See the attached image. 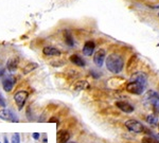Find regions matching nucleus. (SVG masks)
I'll return each mask as SVG.
<instances>
[{
  "label": "nucleus",
  "instance_id": "f257e3e1",
  "mask_svg": "<svg viewBox=\"0 0 159 143\" xmlns=\"http://www.w3.org/2000/svg\"><path fill=\"white\" fill-rule=\"evenodd\" d=\"M106 68L108 69L111 73L118 74L123 70L124 67V60H123L122 56L117 54V53H111L106 57Z\"/></svg>",
  "mask_w": 159,
  "mask_h": 143
},
{
  "label": "nucleus",
  "instance_id": "f03ea898",
  "mask_svg": "<svg viewBox=\"0 0 159 143\" xmlns=\"http://www.w3.org/2000/svg\"><path fill=\"white\" fill-rule=\"evenodd\" d=\"M144 102L153 108L155 112H159V94L154 90L148 91L144 96Z\"/></svg>",
  "mask_w": 159,
  "mask_h": 143
},
{
  "label": "nucleus",
  "instance_id": "7ed1b4c3",
  "mask_svg": "<svg viewBox=\"0 0 159 143\" xmlns=\"http://www.w3.org/2000/svg\"><path fill=\"white\" fill-rule=\"evenodd\" d=\"M125 127H126L129 132H136V134H140V132H143L145 131V128L142 125V123H140L139 121L134 120V119L127 120V121L125 122Z\"/></svg>",
  "mask_w": 159,
  "mask_h": 143
},
{
  "label": "nucleus",
  "instance_id": "20e7f679",
  "mask_svg": "<svg viewBox=\"0 0 159 143\" xmlns=\"http://www.w3.org/2000/svg\"><path fill=\"white\" fill-rule=\"evenodd\" d=\"M125 89H126L127 92L139 96V94H142V92L144 91L145 86H143L142 84L138 83V82L129 81V83L126 84V86H125Z\"/></svg>",
  "mask_w": 159,
  "mask_h": 143
},
{
  "label": "nucleus",
  "instance_id": "39448f33",
  "mask_svg": "<svg viewBox=\"0 0 159 143\" xmlns=\"http://www.w3.org/2000/svg\"><path fill=\"white\" fill-rule=\"evenodd\" d=\"M28 96H29V93H28V91H25V90H19L14 94V101H15V103H16L19 110H21V109L24 108L25 102H27V100H28Z\"/></svg>",
  "mask_w": 159,
  "mask_h": 143
},
{
  "label": "nucleus",
  "instance_id": "423d86ee",
  "mask_svg": "<svg viewBox=\"0 0 159 143\" xmlns=\"http://www.w3.org/2000/svg\"><path fill=\"white\" fill-rule=\"evenodd\" d=\"M129 81H133V82H138V83L142 84L143 86L147 87L148 85V78L145 75V73L143 72H135L133 73L132 76H130Z\"/></svg>",
  "mask_w": 159,
  "mask_h": 143
},
{
  "label": "nucleus",
  "instance_id": "0eeeda50",
  "mask_svg": "<svg viewBox=\"0 0 159 143\" xmlns=\"http://www.w3.org/2000/svg\"><path fill=\"white\" fill-rule=\"evenodd\" d=\"M105 57H106V52H105V50L100 49L94 53L93 63L96 64L98 67H102V65H103V63L105 60Z\"/></svg>",
  "mask_w": 159,
  "mask_h": 143
},
{
  "label": "nucleus",
  "instance_id": "6e6552de",
  "mask_svg": "<svg viewBox=\"0 0 159 143\" xmlns=\"http://www.w3.org/2000/svg\"><path fill=\"white\" fill-rule=\"evenodd\" d=\"M0 119L4 120L7 122H17L18 120L16 119L15 114L10 110V109H2L0 110Z\"/></svg>",
  "mask_w": 159,
  "mask_h": 143
},
{
  "label": "nucleus",
  "instance_id": "1a4fd4ad",
  "mask_svg": "<svg viewBox=\"0 0 159 143\" xmlns=\"http://www.w3.org/2000/svg\"><path fill=\"white\" fill-rule=\"evenodd\" d=\"M116 106H117V108H119L120 110L125 112V114H132V112L135 110L134 106L130 105V104L127 103V102L119 101L116 103Z\"/></svg>",
  "mask_w": 159,
  "mask_h": 143
},
{
  "label": "nucleus",
  "instance_id": "9d476101",
  "mask_svg": "<svg viewBox=\"0 0 159 143\" xmlns=\"http://www.w3.org/2000/svg\"><path fill=\"white\" fill-rule=\"evenodd\" d=\"M69 139H70V134H69L68 131L61 129V131L57 132V135H56V141H57V143H68Z\"/></svg>",
  "mask_w": 159,
  "mask_h": 143
},
{
  "label": "nucleus",
  "instance_id": "9b49d317",
  "mask_svg": "<svg viewBox=\"0 0 159 143\" xmlns=\"http://www.w3.org/2000/svg\"><path fill=\"white\" fill-rule=\"evenodd\" d=\"M94 49H96V44L92 40H88L84 44V47H83V54L86 55V56H91L93 54L94 52Z\"/></svg>",
  "mask_w": 159,
  "mask_h": 143
},
{
  "label": "nucleus",
  "instance_id": "f8f14e48",
  "mask_svg": "<svg viewBox=\"0 0 159 143\" xmlns=\"http://www.w3.org/2000/svg\"><path fill=\"white\" fill-rule=\"evenodd\" d=\"M14 85H15V80L12 76H7L2 81V87H3L4 91H7V92H11L13 88H14Z\"/></svg>",
  "mask_w": 159,
  "mask_h": 143
},
{
  "label": "nucleus",
  "instance_id": "ddd939ff",
  "mask_svg": "<svg viewBox=\"0 0 159 143\" xmlns=\"http://www.w3.org/2000/svg\"><path fill=\"white\" fill-rule=\"evenodd\" d=\"M43 55H46V56H60L61 54V51L58 50L57 48L51 47V46H48V47L43 48Z\"/></svg>",
  "mask_w": 159,
  "mask_h": 143
},
{
  "label": "nucleus",
  "instance_id": "4468645a",
  "mask_svg": "<svg viewBox=\"0 0 159 143\" xmlns=\"http://www.w3.org/2000/svg\"><path fill=\"white\" fill-rule=\"evenodd\" d=\"M18 64H19V60L18 57H11L9 60H7V68L9 71H11V72H13V71H15L17 69V67H18Z\"/></svg>",
  "mask_w": 159,
  "mask_h": 143
},
{
  "label": "nucleus",
  "instance_id": "2eb2a0df",
  "mask_svg": "<svg viewBox=\"0 0 159 143\" xmlns=\"http://www.w3.org/2000/svg\"><path fill=\"white\" fill-rule=\"evenodd\" d=\"M70 62L73 64V65H75V66H78V67H85V60H83V58L81 57L80 55L78 54H72L70 56Z\"/></svg>",
  "mask_w": 159,
  "mask_h": 143
},
{
  "label": "nucleus",
  "instance_id": "dca6fc26",
  "mask_svg": "<svg viewBox=\"0 0 159 143\" xmlns=\"http://www.w3.org/2000/svg\"><path fill=\"white\" fill-rule=\"evenodd\" d=\"M137 64H138V58H137V56L136 55H133L132 57L129 58V63H127V72L130 73L132 72L134 69L137 67Z\"/></svg>",
  "mask_w": 159,
  "mask_h": 143
},
{
  "label": "nucleus",
  "instance_id": "f3484780",
  "mask_svg": "<svg viewBox=\"0 0 159 143\" xmlns=\"http://www.w3.org/2000/svg\"><path fill=\"white\" fill-rule=\"evenodd\" d=\"M89 87V84H88V82L87 81H79V82H76L75 84H74V89L75 90H84V89H87Z\"/></svg>",
  "mask_w": 159,
  "mask_h": 143
},
{
  "label": "nucleus",
  "instance_id": "a211bd4d",
  "mask_svg": "<svg viewBox=\"0 0 159 143\" xmlns=\"http://www.w3.org/2000/svg\"><path fill=\"white\" fill-rule=\"evenodd\" d=\"M64 39H65L66 45H68L69 47H73V46H74L73 37H72V35H71L68 31H66L65 33H64Z\"/></svg>",
  "mask_w": 159,
  "mask_h": 143
},
{
  "label": "nucleus",
  "instance_id": "6ab92c4d",
  "mask_svg": "<svg viewBox=\"0 0 159 143\" xmlns=\"http://www.w3.org/2000/svg\"><path fill=\"white\" fill-rule=\"evenodd\" d=\"M141 142L142 143H159V140L153 136H145L141 139Z\"/></svg>",
  "mask_w": 159,
  "mask_h": 143
},
{
  "label": "nucleus",
  "instance_id": "aec40b11",
  "mask_svg": "<svg viewBox=\"0 0 159 143\" xmlns=\"http://www.w3.org/2000/svg\"><path fill=\"white\" fill-rule=\"evenodd\" d=\"M147 122L151 125H156L158 123V119L155 114H150V116L147 117Z\"/></svg>",
  "mask_w": 159,
  "mask_h": 143
},
{
  "label": "nucleus",
  "instance_id": "412c9836",
  "mask_svg": "<svg viewBox=\"0 0 159 143\" xmlns=\"http://www.w3.org/2000/svg\"><path fill=\"white\" fill-rule=\"evenodd\" d=\"M51 65L54 66V67H61L64 65V62H51Z\"/></svg>",
  "mask_w": 159,
  "mask_h": 143
},
{
  "label": "nucleus",
  "instance_id": "4be33fe9",
  "mask_svg": "<svg viewBox=\"0 0 159 143\" xmlns=\"http://www.w3.org/2000/svg\"><path fill=\"white\" fill-rule=\"evenodd\" d=\"M49 122H55V123L57 124V122H58V121H57V120H56L55 118H51V119L49 120Z\"/></svg>",
  "mask_w": 159,
  "mask_h": 143
},
{
  "label": "nucleus",
  "instance_id": "5701e85b",
  "mask_svg": "<svg viewBox=\"0 0 159 143\" xmlns=\"http://www.w3.org/2000/svg\"><path fill=\"white\" fill-rule=\"evenodd\" d=\"M3 73H4V70H3V69H0V76L3 74Z\"/></svg>",
  "mask_w": 159,
  "mask_h": 143
},
{
  "label": "nucleus",
  "instance_id": "b1692460",
  "mask_svg": "<svg viewBox=\"0 0 159 143\" xmlns=\"http://www.w3.org/2000/svg\"><path fill=\"white\" fill-rule=\"evenodd\" d=\"M33 136H34L35 139H37V138H38V135H37V134H34V135H33Z\"/></svg>",
  "mask_w": 159,
  "mask_h": 143
},
{
  "label": "nucleus",
  "instance_id": "393cba45",
  "mask_svg": "<svg viewBox=\"0 0 159 143\" xmlns=\"http://www.w3.org/2000/svg\"><path fill=\"white\" fill-rule=\"evenodd\" d=\"M68 143H74V142H68Z\"/></svg>",
  "mask_w": 159,
  "mask_h": 143
},
{
  "label": "nucleus",
  "instance_id": "a878e982",
  "mask_svg": "<svg viewBox=\"0 0 159 143\" xmlns=\"http://www.w3.org/2000/svg\"><path fill=\"white\" fill-rule=\"evenodd\" d=\"M158 128H159V123H158Z\"/></svg>",
  "mask_w": 159,
  "mask_h": 143
},
{
  "label": "nucleus",
  "instance_id": "bb28decb",
  "mask_svg": "<svg viewBox=\"0 0 159 143\" xmlns=\"http://www.w3.org/2000/svg\"><path fill=\"white\" fill-rule=\"evenodd\" d=\"M158 16H159V13H158Z\"/></svg>",
  "mask_w": 159,
  "mask_h": 143
}]
</instances>
